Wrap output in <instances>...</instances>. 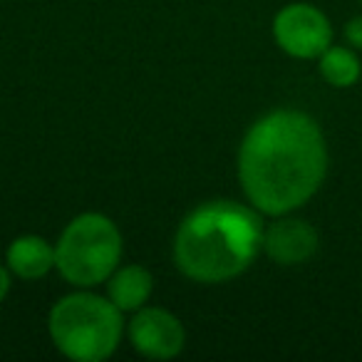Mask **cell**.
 I'll use <instances>...</instances> for the list:
<instances>
[{
    "mask_svg": "<svg viewBox=\"0 0 362 362\" xmlns=\"http://www.w3.org/2000/svg\"><path fill=\"white\" fill-rule=\"evenodd\" d=\"M325 176V134L305 112H268L243 136L238 179L248 204L258 214L276 218L305 206Z\"/></svg>",
    "mask_w": 362,
    "mask_h": 362,
    "instance_id": "1",
    "label": "cell"
},
{
    "mask_svg": "<svg viewBox=\"0 0 362 362\" xmlns=\"http://www.w3.org/2000/svg\"><path fill=\"white\" fill-rule=\"evenodd\" d=\"M263 226L256 209L236 202H209L194 209L174 238V263L197 283L241 276L261 253Z\"/></svg>",
    "mask_w": 362,
    "mask_h": 362,
    "instance_id": "2",
    "label": "cell"
},
{
    "mask_svg": "<svg viewBox=\"0 0 362 362\" xmlns=\"http://www.w3.org/2000/svg\"><path fill=\"white\" fill-rule=\"evenodd\" d=\"M47 330L65 357L77 362H102L119 345L124 320L110 298L72 293L52 305Z\"/></svg>",
    "mask_w": 362,
    "mask_h": 362,
    "instance_id": "3",
    "label": "cell"
},
{
    "mask_svg": "<svg viewBox=\"0 0 362 362\" xmlns=\"http://www.w3.org/2000/svg\"><path fill=\"white\" fill-rule=\"evenodd\" d=\"M122 233L105 214H80L62 231L55 246V268L67 283L92 288L117 271Z\"/></svg>",
    "mask_w": 362,
    "mask_h": 362,
    "instance_id": "4",
    "label": "cell"
},
{
    "mask_svg": "<svg viewBox=\"0 0 362 362\" xmlns=\"http://www.w3.org/2000/svg\"><path fill=\"white\" fill-rule=\"evenodd\" d=\"M278 47L298 60H317L332 45L330 18L310 3H291L273 21Z\"/></svg>",
    "mask_w": 362,
    "mask_h": 362,
    "instance_id": "5",
    "label": "cell"
},
{
    "mask_svg": "<svg viewBox=\"0 0 362 362\" xmlns=\"http://www.w3.org/2000/svg\"><path fill=\"white\" fill-rule=\"evenodd\" d=\"M129 342L136 352L151 360H171L184 350L187 330L176 315L164 308H139L129 320Z\"/></svg>",
    "mask_w": 362,
    "mask_h": 362,
    "instance_id": "6",
    "label": "cell"
},
{
    "mask_svg": "<svg viewBox=\"0 0 362 362\" xmlns=\"http://www.w3.org/2000/svg\"><path fill=\"white\" fill-rule=\"evenodd\" d=\"M317 246L320 236L315 226L288 214L276 216V221L263 231V251L278 266H300L315 256Z\"/></svg>",
    "mask_w": 362,
    "mask_h": 362,
    "instance_id": "7",
    "label": "cell"
},
{
    "mask_svg": "<svg viewBox=\"0 0 362 362\" xmlns=\"http://www.w3.org/2000/svg\"><path fill=\"white\" fill-rule=\"evenodd\" d=\"M6 263L13 276L23 281H37L55 268V246L40 236H21L8 246Z\"/></svg>",
    "mask_w": 362,
    "mask_h": 362,
    "instance_id": "8",
    "label": "cell"
},
{
    "mask_svg": "<svg viewBox=\"0 0 362 362\" xmlns=\"http://www.w3.org/2000/svg\"><path fill=\"white\" fill-rule=\"evenodd\" d=\"M154 293V276L144 266H124L117 268L107 278V298L119 308L122 313H136L149 303Z\"/></svg>",
    "mask_w": 362,
    "mask_h": 362,
    "instance_id": "9",
    "label": "cell"
},
{
    "mask_svg": "<svg viewBox=\"0 0 362 362\" xmlns=\"http://www.w3.org/2000/svg\"><path fill=\"white\" fill-rule=\"evenodd\" d=\"M317 70H320V77L330 87L345 90V87L357 85V80L362 77V62L357 57L355 47L330 45L317 57Z\"/></svg>",
    "mask_w": 362,
    "mask_h": 362,
    "instance_id": "10",
    "label": "cell"
},
{
    "mask_svg": "<svg viewBox=\"0 0 362 362\" xmlns=\"http://www.w3.org/2000/svg\"><path fill=\"white\" fill-rule=\"evenodd\" d=\"M345 40H347V45H350V47L362 50V16H355L352 21H347Z\"/></svg>",
    "mask_w": 362,
    "mask_h": 362,
    "instance_id": "11",
    "label": "cell"
},
{
    "mask_svg": "<svg viewBox=\"0 0 362 362\" xmlns=\"http://www.w3.org/2000/svg\"><path fill=\"white\" fill-rule=\"evenodd\" d=\"M8 291H11V268L0 266V303L6 300Z\"/></svg>",
    "mask_w": 362,
    "mask_h": 362,
    "instance_id": "12",
    "label": "cell"
}]
</instances>
